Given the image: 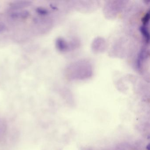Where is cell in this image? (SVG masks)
I'll return each mask as SVG.
<instances>
[{
	"instance_id": "6",
	"label": "cell",
	"mask_w": 150,
	"mask_h": 150,
	"mask_svg": "<svg viewBox=\"0 0 150 150\" xmlns=\"http://www.w3.org/2000/svg\"><path fill=\"white\" fill-rule=\"evenodd\" d=\"M8 28L3 21H0V33H4L7 30Z\"/></svg>"
},
{
	"instance_id": "5",
	"label": "cell",
	"mask_w": 150,
	"mask_h": 150,
	"mask_svg": "<svg viewBox=\"0 0 150 150\" xmlns=\"http://www.w3.org/2000/svg\"><path fill=\"white\" fill-rule=\"evenodd\" d=\"M140 31H141V33L142 35L144 36V38H145L146 40H149V35L148 34V31L146 30V28L145 27H142L140 28Z\"/></svg>"
},
{
	"instance_id": "1",
	"label": "cell",
	"mask_w": 150,
	"mask_h": 150,
	"mask_svg": "<svg viewBox=\"0 0 150 150\" xmlns=\"http://www.w3.org/2000/svg\"><path fill=\"white\" fill-rule=\"evenodd\" d=\"M7 15L8 19L12 21H20L28 19L30 16V13L26 8L19 10H7Z\"/></svg>"
},
{
	"instance_id": "8",
	"label": "cell",
	"mask_w": 150,
	"mask_h": 150,
	"mask_svg": "<svg viewBox=\"0 0 150 150\" xmlns=\"http://www.w3.org/2000/svg\"><path fill=\"white\" fill-rule=\"evenodd\" d=\"M147 150H150V146H149V144H148L147 146Z\"/></svg>"
},
{
	"instance_id": "7",
	"label": "cell",
	"mask_w": 150,
	"mask_h": 150,
	"mask_svg": "<svg viewBox=\"0 0 150 150\" xmlns=\"http://www.w3.org/2000/svg\"><path fill=\"white\" fill-rule=\"evenodd\" d=\"M149 13L146 14L145 16L144 17V19H143V23H144V24H146L147 22H148V21H149Z\"/></svg>"
},
{
	"instance_id": "2",
	"label": "cell",
	"mask_w": 150,
	"mask_h": 150,
	"mask_svg": "<svg viewBox=\"0 0 150 150\" xmlns=\"http://www.w3.org/2000/svg\"><path fill=\"white\" fill-rule=\"evenodd\" d=\"M32 5V2L28 1H20L11 2L7 10H19L25 9Z\"/></svg>"
},
{
	"instance_id": "4",
	"label": "cell",
	"mask_w": 150,
	"mask_h": 150,
	"mask_svg": "<svg viewBox=\"0 0 150 150\" xmlns=\"http://www.w3.org/2000/svg\"><path fill=\"white\" fill-rule=\"evenodd\" d=\"M37 15L43 17H47L50 14L49 10L42 6H38L35 9Z\"/></svg>"
},
{
	"instance_id": "3",
	"label": "cell",
	"mask_w": 150,
	"mask_h": 150,
	"mask_svg": "<svg viewBox=\"0 0 150 150\" xmlns=\"http://www.w3.org/2000/svg\"><path fill=\"white\" fill-rule=\"evenodd\" d=\"M57 49L61 52H64L68 49V45L64 40L61 38L57 39L56 42Z\"/></svg>"
}]
</instances>
